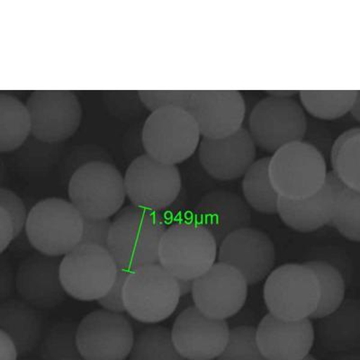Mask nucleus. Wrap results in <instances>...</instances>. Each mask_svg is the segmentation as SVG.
Instances as JSON below:
<instances>
[{
	"label": "nucleus",
	"mask_w": 360,
	"mask_h": 360,
	"mask_svg": "<svg viewBox=\"0 0 360 360\" xmlns=\"http://www.w3.org/2000/svg\"><path fill=\"white\" fill-rule=\"evenodd\" d=\"M167 224L157 212L127 205L118 212L109 231L108 250L119 269L159 263V245Z\"/></svg>",
	"instance_id": "nucleus-1"
},
{
	"label": "nucleus",
	"mask_w": 360,
	"mask_h": 360,
	"mask_svg": "<svg viewBox=\"0 0 360 360\" xmlns=\"http://www.w3.org/2000/svg\"><path fill=\"white\" fill-rule=\"evenodd\" d=\"M214 238L195 218L167 227L159 245V264L176 279L194 281L217 262Z\"/></svg>",
	"instance_id": "nucleus-2"
},
{
	"label": "nucleus",
	"mask_w": 360,
	"mask_h": 360,
	"mask_svg": "<svg viewBox=\"0 0 360 360\" xmlns=\"http://www.w3.org/2000/svg\"><path fill=\"white\" fill-rule=\"evenodd\" d=\"M179 300L176 278L159 263L138 266L125 278L124 309L140 323L153 324L168 319Z\"/></svg>",
	"instance_id": "nucleus-3"
},
{
	"label": "nucleus",
	"mask_w": 360,
	"mask_h": 360,
	"mask_svg": "<svg viewBox=\"0 0 360 360\" xmlns=\"http://www.w3.org/2000/svg\"><path fill=\"white\" fill-rule=\"evenodd\" d=\"M25 231L38 252L63 258L82 242L83 217L70 201L46 198L29 212Z\"/></svg>",
	"instance_id": "nucleus-4"
},
{
	"label": "nucleus",
	"mask_w": 360,
	"mask_h": 360,
	"mask_svg": "<svg viewBox=\"0 0 360 360\" xmlns=\"http://www.w3.org/2000/svg\"><path fill=\"white\" fill-rule=\"evenodd\" d=\"M269 173L279 197L301 200L314 195L326 184L327 167L316 148L297 141L274 153L269 160Z\"/></svg>",
	"instance_id": "nucleus-5"
},
{
	"label": "nucleus",
	"mask_w": 360,
	"mask_h": 360,
	"mask_svg": "<svg viewBox=\"0 0 360 360\" xmlns=\"http://www.w3.org/2000/svg\"><path fill=\"white\" fill-rule=\"evenodd\" d=\"M68 194L86 219H110L127 198L124 176L115 166L104 162L80 166L70 178Z\"/></svg>",
	"instance_id": "nucleus-6"
},
{
	"label": "nucleus",
	"mask_w": 360,
	"mask_h": 360,
	"mask_svg": "<svg viewBox=\"0 0 360 360\" xmlns=\"http://www.w3.org/2000/svg\"><path fill=\"white\" fill-rule=\"evenodd\" d=\"M319 282L304 264L289 263L266 276L263 297L269 314L284 321L309 319L320 300Z\"/></svg>",
	"instance_id": "nucleus-7"
},
{
	"label": "nucleus",
	"mask_w": 360,
	"mask_h": 360,
	"mask_svg": "<svg viewBox=\"0 0 360 360\" xmlns=\"http://www.w3.org/2000/svg\"><path fill=\"white\" fill-rule=\"evenodd\" d=\"M200 136L197 123L188 111L164 108L152 112L146 119L141 140L147 155L176 166L195 153Z\"/></svg>",
	"instance_id": "nucleus-8"
},
{
	"label": "nucleus",
	"mask_w": 360,
	"mask_h": 360,
	"mask_svg": "<svg viewBox=\"0 0 360 360\" xmlns=\"http://www.w3.org/2000/svg\"><path fill=\"white\" fill-rule=\"evenodd\" d=\"M118 268L108 250L79 243L60 262V278L66 294L79 301H98L110 290Z\"/></svg>",
	"instance_id": "nucleus-9"
},
{
	"label": "nucleus",
	"mask_w": 360,
	"mask_h": 360,
	"mask_svg": "<svg viewBox=\"0 0 360 360\" xmlns=\"http://www.w3.org/2000/svg\"><path fill=\"white\" fill-rule=\"evenodd\" d=\"M307 120L301 105L288 96H269L253 108L249 133L254 143L268 153H276L289 143L302 141Z\"/></svg>",
	"instance_id": "nucleus-10"
},
{
	"label": "nucleus",
	"mask_w": 360,
	"mask_h": 360,
	"mask_svg": "<svg viewBox=\"0 0 360 360\" xmlns=\"http://www.w3.org/2000/svg\"><path fill=\"white\" fill-rule=\"evenodd\" d=\"M124 182L131 205L157 213L169 207L182 188L181 176L176 166L158 162L147 154L131 162Z\"/></svg>",
	"instance_id": "nucleus-11"
},
{
	"label": "nucleus",
	"mask_w": 360,
	"mask_h": 360,
	"mask_svg": "<svg viewBox=\"0 0 360 360\" xmlns=\"http://www.w3.org/2000/svg\"><path fill=\"white\" fill-rule=\"evenodd\" d=\"M31 134L53 143L72 137L82 120L78 96L70 90H34L27 101Z\"/></svg>",
	"instance_id": "nucleus-12"
},
{
	"label": "nucleus",
	"mask_w": 360,
	"mask_h": 360,
	"mask_svg": "<svg viewBox=\"0 0 360 360\" xmlns=\"http://www.w3.org/2000/svg\"><path fill=\"white\" fill-rule=\"evenodd\" d=\"M134 340L127 318L105 309L86 314L77 329V346L83 360H125Z\"/></svg>",
	"instance_id": "nucleus-13"
},
{
	"label": "nucleus",
	"mask_w": 360,
	"mask_h": 360,
	"mask_svg": "<svg viewBox=\"0 0 360 360\" xmlns=\"http://www.w3.org/2000/svg\"><path fill=\"white\" fill-rule=\"evenodd\" d=\"M248 287L239 270L223 262H215L193 281V304L205 316L226 321L245 304Z\"/></svg>",
	"instance_id": "nucleus-14"
},
{
	"label": "nucleus",
	"mask_w": 360,
	"mask_h": 360,
	"mask_svg": "<svg viewBox=\"0 0 360 360\" xmlns=\"http://www.w3.org/2000/svg\"><path fill=\"white\" fill-rule=\"evenodd\" d=\"M170 333L185 360H215L226 346L230 328L226 321L211 319L192 305L178 315Z\"/></svg>",
	"instance_id": "nucleus-15"
},
{
	"label": "nucleus",
	"mask_w": 360,
	"mask_h": 360,
	"mask_svg": "<svg viewBox=\"0 0 360 360\" xmlns=\"http://www.w3.org/2000/svg\"><path fill=\"white\" fill-rule=\"evenodd\" d=\"M186 111L202 138L218 139L243 128L246 105L237 90H192Z\"/></svg>",
	"instance_id": "nucleus-16"
},
{
	"label": "nucleus",
	"mask_w": 360,
	"mask_h": 360,
	"mask_svg": "<svg viewBox=\"0 0 360 360\" xmlns=\"http://www.w3.org/2000/svg\"><path fill=\"white\" fill-rule=\"evenodd\" d=\"M276 248L263 231L243 228L229 234L218 245L217 259L239 270L248 285L264 281L276 263Z\"/></svg>",
	"instance_id": "nucleus-17"
},
{
	"label": "nucleus",
	"mask_w": 360,
	"mask_h": 360,
	"mask_svg": "<svg viewBox=\"0 0 360 360\" xmlns=\"http://www.w3.org/2000/svg\"><path fill=\"white\" fill-rule=\"evenodd\" d=\"M198 156L209 176L220 181H231L242 178L256 162L257 146L249 131L240 128L229 136L202 138Z\"/></svg>",
	"instance_id": "nucleus-18"
},
{
	"label": "nucleus",
	"mask_w": 360,
	"mask_h": 360,
	"mask_svg": "<svg viewBox=\"0 0 360 360\" xmlns=\"http://www.w3.org/2000/svg\"><path fill=\"white\" fill-rule=\"evenodd\" d=\"M62 258L32 254L15 273V290L22 300L38 310L53 309L62 304L67 294L60 278Z\"/></svg>",
	"instance_id": "nucleus-19"
},
{
	"label": "nucleus",
	"mask_w": 360,
	"mask_h": 360,
	"mask_svg": "<svg viewBox=\"0 0 360 360\" xmlns=\"http://www.w3.org/2000/svg\"><path fill=\"white\" fill-rule=\"evenodd\" d=\"M310 319L284 321L266 314L256 329V342L266 360H302L309 355L314 342Z\"/></svg>",
	"instance_id": "nucleus-20"
},
{
	"label": "nucleus",
	"mask_w": 360,
	"mask_h": 360,
	"mask_svg": "<svg viewBox=\"0 0 360 360\" xmlns=\"http://www.w3.org/2000/svg\"><path fill=\"white\" fill-rule=\"evenodd\" d=\"M343 185L333 172H327L326 184L311 197L301 200L279 197L276 214L291 229L313 233L329 225L337 193Z\"/></svg>",
	"instance_id": "nucleus-21"
},
{
	"label": "nucleus",
	"mask_w": 360,
	"mask_h": 360,
	"mask_svg": "<svg viewBox=\"0 0 360 360\" xmlns=\"http://www.w3.org/2000/svg\"><path fill=\"white\" fill-rule=\"evenodd\" d=\"M195 219L213 236L217 245L233 231L250 227L252 213L245 201L236 193H207L195 209Z\"/></svg>",
	"instance_id": "nucleus-22"
},
{
	"label": "nucleus",
	"mask_w": 360,
	"mask_h": 360,
	"mask_svg": "<svg viewBox=\"0 0 360 360\" xmlns=\"http://www.w3.org/2000/svg\"><path fill=\"white\" fill-rule=\"evenodd\" d=\"M0 330L11 338L18 356H29L43 339V315L22 299H8L0 304Z\"/></svg>",
	"instance_id": "nucleus-23"
},
{
	"label": "nucleus",
	"mask_w": 360,
	"mask_h": 360,
	"mask_svg": "<svg viewBox=\"0 0 360 360\" xmlns=\"http://www.w3.org/2000/svg\"><path fill=\"white\" fill-rule=\"evenodd\" d=\"M318 342L330 352H352L360 346V303L349 298L333 313L319 319L314 330Z\"/></svg>",
	"instance_id": "nucleus-24"
},
{
	"label": "nucleus",
	"mask_w": 360,
	"mask_h": 360,
	"mask_svg": "<svg viewBox=\"0 0 360 360\" xmlns=\"http://www.w3.org/2000/svg\"><path fill=\"white\" fill-rule=\"evenodd\" d=\"M30 134L27 105L14 96L0 94V153L18 150Z\"/></svg>",
	"instance_id": "nucleus-25"
},
{
	"label": "nucleus",
	"mask_w": 360,
	"mask_h": 360,
	"mask_svg": "<svg viewBox=\"0 0 360 360\" xmlns=\"http://www.w3.org/2000/svg\"><path fill=\"white\" fill-rule=\"evenodd\" d=\"M270 158L256 160L243 176V193L246 204L259 213H278L279 195L269 179Z\"/></svg>",
	"instance_id": "nucleus-26"
},
{
	"label": "nucleus",
	"mask_w": 360,
	"mask_h": 360,
	"mask_svg": "<svg viewBox=\"0 0 360 360\" xmlns=\"http://www.w3.org/2000/svg\"><path fill=\"white\" fill-rule=\"evenodd\" d=\"M360 129L352 128L337 138L330 162L333 174L348 188L360 192Z\"/></svg>",
	"instance_id": "nucleus-27"
},
{
	"label": "nucleus",
	"mask_w": 360,
	"mask_h": 360,
	"mask_svg": "<svg viewBox=\"0 0 360 360\" xmlns=\"http://www.w3.org/2000/svg\"><path fill=\"white\" fill-rule=\"evenodd\" d=\"M304 108L314 117L334 120L348 114L359 98V90H302Z\"/></svg>",
	"instance_id": "nucleus-28"
},
{
	"label": "nucleus",
	"mask_w": 360,
	"mask_h": 360,
	"mask_svg": "<svg viewBox=\"0 0 360 360\" xmlns=\"http://www.w3.org/2000/svg\"><path fill=\"white\" fill-rule=\"evenodd\" d=\"M314 272L319 282L320 300L309 319L319 320L333 313L345 300L346 283L339 270L321 260L304 263Z\"/></svg>",
	"instance_id": "nucleus-29"
},
{
	"label": "nucleus",
	"mask_w": 360,
	"mask_h": 360,
	"mask_svg": "<svg viewBox=\"0 0 360 360\" xmlns=\"http://www.w3.org/2000/svg\"><path fill=\"white\" fill-rule=\"evenodd\" d=\"M129 360H185L176 352L168 328H146L134 335Z\"/></svg>",
	"instance_id": "nucleus-30"
},
{
	"label": "nucleus",
	"mask_w": 360,
	"mask_h": 360,
	"mask_svg": "<svg viewBox=\"0 0 360 360\" xmlns=\"http://www.w3.org/2000/svg\"><path fill=\"white\" fill-rule=\"evenodd\" d=\"M329 225L346 239L360 242V192L343 185L334 201Z\"/></svg>",
	"instance_id": "nucleus-31"
},
{
	"label": "nucleus",
	"mask_w": 360,
	"mask_h": 360,
	"mask_svg": "<svg viewBox=\"0 0 360 360\" xmlns=\"http://www.w3.org/2000/svg\"><path fill=\"white\" fill-rule=\"evenodd\" d=\"M77 329L73 321H60L51 328L40 343L41 360H83L77 346Z\"/></svg>",
	"instance_id": "nucleus-32"
},
{
	"label": "nucleus",
	"mask_w": 360,
	"mask_h": 360,
	"mask_svg": "<svg viewBox=\"0 0 360 360\" xmlns=\"http://www.w3.org/2000/svg\"><path fill=\"white\" fill-rule=\"evenodd\" d=\"M217 360H266L256 342V329L238 326L230 330L229 339Z\"/></svg>",
	"instance_id": "nucleus-33"
},
{
	"label": "nucleus",
	"mask_w": 360,
	"mask_h": 360,
	"mask_svg": "<svg viewBox=\"0 0 360 360\" xmlns=\"http://www.w3.org/2000/svg\"><path fill=\"white\" fill-rule=\"evenodd\" d=\"M137 93L141 102L150 112L164 108L186 111L192 90H139Z\"/></svg>",
	"instance_id": "nucleus-34"
},
{
	"label": "nucleus",
	"mask_w": 360,
	"mask_h": 360,
	"mask_svg": "<svg viewBox=\"0 0 360 360\" xmlns=\"http://www.w3.org/2000/svg\"><path fill=\"white\" fill-rule=\"evenodd\" d=\"M0 207L4 209L11 218L15 239L25 230L27 223L28 213L25 202L14 191L0 188Z\"/></svg>",
	"instance_id": "nucleus-35"
},
{
	"label": "nucleus",
	"mask_w": 360,
	"mask_h": 360,
	"mask_svg": "<svg viewBox=\"0 0 360 360\" xmlns=\"http://www.w3.org/2000/svg\"><path fill=\"white\" fill-rule=\"evenodd\" d=\"M110 219H86L83 218V233L80 243L93 244L108 249Z\"/></svg>",
	"instance_id": "nucleus-36"
},
{
	"label": "nucleus",
	"mask_w": 360,
	"mask_h": 360,
	"mask_svg": "<svg viewBox=\"0 0 360 360\" xmlns=\"http://www.w3.org/2000/svg\"><path fill=\"white\" fill-rule=\"evenodd\" d=\"M128 271L118 269L117 278L108 294L98 300L103 309L112 313L123 314L125 311L123 302V288Z\"/></svg>",
	"instance_id": "nucleus-37"
},
{
	"label": "nucleus",
	"mask_w": 360,
	"mask_h": 360,
	"mask_svg": "<svg viewBox=\"0 0 360 360\" xmlns=\"http://www.w3.org/2000/svg\"><path fill=\"white\" fill-rule=\"evenodd\" d=\"M15 290V273L11 263L0 256V304L8 299Z\"/></svg>",
	"instance_id": "nucleus-38"
},
{
	"label": "nucleus",
	"mask_w": 360,
	"mask_h": 360,
	"mask_svg": "<svg viewBox=\"0 0 360 360\" xmlns=\"http://www.w3.org/2000/svg\"><path fill=\"white\" fill-rule=\"evenodd\" d=\"M15 240L14 226L11 217L0 207V256Z\"/></svg>",
	"instance_id": "nucleus-39"
},
{
	"label": "nucleus",
	"mask_w": 360,
	"mask_h": 360,
	"mask_svg": "<svg viewBox=\"0 0 360 360\" xmlns=\"http://www.w3.org/2000/svg\"><path fill=\"white\" fill-rule=\"evenodd\" d=\"M17 349L11 338L0 330V360H18Z\"/></svg>",
	"instance_id": "nucleus-40"
},
{
	"label": "nucleus",
	"mask_w": 360,
	"mask_h": 360,
	"mask_svg": "<svg viewBox=\"0 0 360 360\" xmlns=\"http://www.w3.org/2000/svg\"><path fill=\"white\" fill-rule=\"evenodd\" d=\"M180 298L185 297L186 295L192 294L193 281H186V279H176Z\"/></svg>",
	"instance_id": "nucleus-41"
},
{
	"label": "nucleus",
	"mask_w": 360,
	"mask_h": 360,
	"mask_svg": "<svg viewBox=\"0 0 360 360\" xmlns=\"http://www.w3.org/2000/svg\"><path fill=\"white\" fill-rule=\"evenodd\" d=\"M349 112H352V115H354L356 120H359V98L356 99L355 104L353 105Z\"/></svg>",
	"instance_id": "nucleus-42"
},
{
	"label": "nucleus",
	"mask_w": 360,
	"mask_h": 360,
	"mask_svg": "<svg viewBox=\"0 0 360 360\" xmlns=\"http://www.w3.org/2000/svg\"><path fill=\"white\" fill-rule=\"evenodd\" d=\"M337 360H360V356L359 355L349 354L342 356V358L338 359Z\"/></svg>",
	"instance_id": "nucleus-43"
},
{
	"label": "nucleus",
	"mask_w": 360,
	"mask_h": 360,
	"mask_svg": "<svg viewBox=\"0 0 360 360\" xmlns=\"http://www.w3.org/2000/svg\"><path fill=\"white\" fill-rule=\"evenodd\" d=\"M302 360H317V359H315L314 356L308 355V356H305V358Z\"/></svg>",
	"instance_id": "nucleus-44"
},
{
	"label": "nucleus",
	"mask_w": 360,
	"mask_h": 360,
	"mask_svg": "<svg viewBox=\"0 0 360 360\" xmlns=\"http://www.w3.org/2000/svg\"><path fill=\"white\" fill-rule=\"evenodd\" d=\"M20 358H22L21 360H34V359H29L28 358V356H20Z\"/></svg>",
	"instance_id": "nucleus-45"
}]
</instances>
